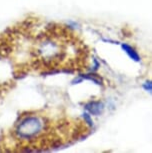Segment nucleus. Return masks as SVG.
<instances>
[{
	"label": "nucleus",
	"instance_id": "obj_1",
	"mask_svg": "<svg viewBox=\"0 0 152 153\" xmlns=\"http://www.w3.org/2000/svg\"><path fill=\"white\" fill-rule=\"evenodd\" d=\"M28 66L39 72L81 71L88 66L87 47L69 28L48 25L32 35Z\"/></svg>",
	"mask_w": 152,
	"mask_h": 153
},
{
	"label": "nucleus",
	"instance_id": "obj_2",
	"mask_svg": "<svg viewBox=\"0 0 152 153\" xmlns=\"http://www.w3.org/2000/svg\"><path fill=\"white\" fill-rule=\"evenodd\" d=\"M123 48H124L125 50H126V52L129 53V55L132 57L133 59L138 60V55H137V53L133 50L132 48L130 47V46H128V45H123Z\"/></svg>",
	"mask_w": 152,
	"mask_h": 153
}]
</instances>
